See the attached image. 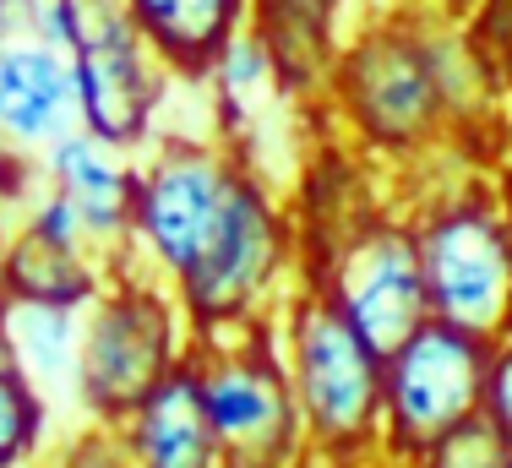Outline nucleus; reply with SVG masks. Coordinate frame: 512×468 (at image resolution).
<instances>
[{
    "instance_id": "nucleus-10",
    "label": "nucleus",
    "mask_w": 512,
    "mask_h": 468,
    "mask_svg": "<svg viewBox=\"0 0 512 468\" xmlns=\"http://www.w3.org/2000/svg\"><path fill=\"white\" fill-rule=\"evenodd\" d=\"M349 109L365 120V131L382 142H409L436 120V77L420 49L398 39H376L355 55L344 77Z\"/></svg>"
},
{
    "instance_id": "nucleus-12",
    "label": "nucleus",
    "mask_w": 512,
    "mask_h": 468,
    "mask_svg": "<svg viewBox=\"0 0 512 468\" xmlns=\"http://www.w3.org/2000/svg\"><path fill=\"white\" fill-rule=\"evenodd\" d=\"M137 33L180 71H202L229 49L240 0H126Z\"/></svg>"
},
{
    "instance_id": "nucleus-8",
    "label": "nucleus",
    "mask_w": 512,
    "mask_h": 468,
    "mask_svg": "<svg viewBox=\"0 0 512 468\" xmlns=\"http://www.w3.org/2000/svg\"><path fill=\"white\" fill-rule=\"evenodd\" d=\"M273 251H278V234H273V218H267L262 196L235 180V196H229L213 240H207L202 256L186 267L191 311H197L202 322H224V316H235L240 305L262 289L267 267H273Z\"/></svg>"
},
{
    "instance_id": "nucleus-16",
    "label": "nucleus",
    "mask_w": 512,
    "mask_h": 468,
    "mask_svg": "<svg viewBox=\"0 0 512 468\" xmlns=\"http://www.w3.org/2000/svg\"><path fill=\"white\" fill-rule=\"evenodd\" d=\"M6 322H0V349L17 360V371H44L55 376L60 365L71 360V327L66 311L55 300H28L22 294L17 305H6Z\"/></svg>"
},
{
    "instance_id": "nucleus-9",
    "label": "nucleus",
    "mask_w": 512,
    "mask_h": 468,
    "mask_svg": "<svg viewBox=\"0 0 512 468\" xmlns=\"http://www.w3.org/2000/svg\"><path fill=\"white\" fill-rule=\"evenodd\" d=\"M235 180L224 175V164L207 153H169L153 169L148 191H142V229H148L153 251L169 267L186 273L202 256V245L213 240L218 218H224Z\"/></svg>"
},
{
    "instance_id": "nucleus-2",
    "label": "nucleus",
    "mask_w": 512,
    "mask_h": 468,
    "mask_svg": "<svg viewBox=\"0 0 512 468\" xmlns=\"http://www.w3.org/2000/svg\"><path fill=\"white\" fill-rule=\"evenodd\" d=\"M66 44L77 49L82 115L104 142H131L153 115V66L137 44V28L115 0H60Z\"/></svg>"
},
{
    "instance_id": "nucleus-21",
    "label": "nucleus",
    "mask_w": 512,
    "mask_h": 468,
    "mask_svg": "<svg viewBox=\"0 0 512 468\" xmlns=\"http://www.w3.org/2000/svg\"><path fill=\"white\" fill-rule=\"evenodd\" d=\"M0 17H6V0H0Z\"/></svg>"
},
{
    "instance_id": "nucleus-19",
    "label": "nucleus",
    "mask_w": 512,
    "mask_h": 468,
    "mask_svg": "<svg viewBox=\"0 0 512 468\" xmlns=\"http://www.w3.org/2000/svg\"><path fill=\"white\" fill-rule=\"evenodd\" d=\"M262 6V33L267 44H289L284 55H316L338 0H256Z\"/></svg>"
},
{
    "instance_id": "nucleus-5",
    "label": "nucleus",
    "mask_w": 512,
    "mask_h": 468,
    "mask_svg": "<svg viewBox=\"0 0 512 468\" xmlns=\"http://www.w3.org/2000/svg\"><path fill=\"white\" fill-rule=\"evenodd\" d=\"M333 305L355 322V332L376 354H393L409 343L420 322L431 316V294H425L420 251L398 234H371L355 251H344L333 283Z\"/></svg>"
},
{
    "instance_id": "nucleus-7",
    "label": "nucleus",
    "mask_w": 512,
    "mask_h": 468,
    "mask_svg": "<svg viewBox=\"0 0 512 468\" xmlns=\"http://www.w3.org/2000/svg\"><path fill=\"white\" fill-rule=\"evenodd\" d=\"M169 376V316L153 294H120L88 332L82 392L99 414H137L142 398Z\"/></svg>"
},
{
    "instance_id": "nucleus-22",
    "label": "nucleus",
    "mask_w": 512,
    "mask_h": 468,
    "mask_svg": "<svg viewBox=\"0 0 512 468\" xmlns=\"http://www.w3.org/2000/svg\"><path fill=\"white\" fill-rule=\"evenodd\" d=\"M507 468H512V458H507Z\"/></svg>"
},
{
    "instance_id": "nucleus-17",
    "label": "nucleus",
    "mask_w": 512,
    "mask_h": 468,
    "mask_svg": "<svg viewBox=\"0 0 512 468\" xmlns=\"http://www.w3.org/2000/svg\"><path fill=\"white\" fill-rule=\"evenodd\" d=\"M425 452H431V468H507L512 441L502 436V425H496L491 414L474 409L469 420H458L453 430H442Z\"/></svg>"
},
{
    "instance_id": "nucleus-11",
    "label": "nucleus",
    "mask_w": 512,
    "mask_h": 468,
    "mask_svg": "<svg viewBox=\"0 0 512 468\" xmlns=\"http://www.w3.org/2000/svg\"><path fill=\"white\" fill-rule=\"evenodd\" d=\"M137 452L148 468H213L218 441L202 403V381L169 371L137 409Z\"/></svg>"
},
{
    "instance_id": "nucleus-4",
    "label": "nucleus",
    "mask_w": 512,
    "mask_h": 468,
    "mask_svg": "<svg viewBox=\"0 0 512 468\" xmlns=\"http://www.w3.org/2000/svg\"><path fill=\"white\" fill-rule=\"evenodd\" d=\"M420 273L442 322L485 332L502 322L512 300V245L485 213H453L425 229Z\"/></svg>"
},
{
    "instance_id": "nucleus-6",
    "label": "nucleus",
    "mask_w": 512,
    "mask_h": 468,
    "mask_svg": "<svg viewBox=\"0 0 512 468\" xmlns=\"http://www.w3.org/2000/svg\"><path fill=\"white\" fill-rule=\"evenodd\" d=\"M202 403L224 468H278L289 458L300 420L295 398L267 354L262 360H224L213 376H202Z\"/></svg>"
},
{
    "instance_id": "nucleus-13",
    "label": "nucleus",
    "mask_w": 512,
    "mask_h": 468,
    "mask_svg": "<svg viewBox=\"0 0 512 468\" xmlns=\"http://www.w3.org/2000/svg\"><path fill=\"white\" fill-rule=\"evenodd\" d=\"M71 82L77 77H66L50 49H6L0 55V126L17 137H44L66 109Z\"/></svg>"
},
{
    "instance_id": "nucleus-20",
    "label": "nucleus",
    "mask_w": 512,
    "mask_h": 468,
    "mask_svg": "<svg viewBox=\"0 0 512 468\" xmlns=\"http://www.w3.org/2000/svg\"><path fill=\"white\" fill-rule=\"evenodd\" d=\"M485 414H491V420L502 425V436L512 441V349L502 360H491V371H485Z\"/></svg>"
},
{
    "instance_id": "nucleus-1",
    "label": "nucleus",
    "mask_w": 512,
    "mask_h": 468,
    "mask_svg": "<svg viewBox=\"0 0 512 468\" xmlns=\"http://www.w3.org/2000/svg\"><path fill=\"white\" fill-rule=\"evenodd\" d=\"M485 371H491V354L480 332L425 316L420 332L387 354L382 371L393 441L404 452H425L442 430L469 420L485 403Z\"/></svg>"
},
{
    "instance_id": "nucleus-15",
    "label": "nucleus",
    "mask_w": 512,
    "mask_h": 468,
    "mask_svg": "<svg viewBox=\"0 0 512 468\" xmlns=\"http://www.w3.org/2000/svg\"><path fill=\"white\" fill-rule=\"evenodd\" d=\"M6 289L28 294V300L66 305L77 294H88V267H77V245L55 240V234L33 224V234H22V245L6 262Z\"/></svg>"
},
{
    "instance_id": "nucleus-18",
    "label": "nucleus",
    "mask_w": 512,
    "mask_h": 468,
    "mask_svg": "<svg viewBox=\"0 0 512 468\" xmlns=\"http://www.w3.org/2000/svg\"><path fill=\"white\" fill-rule=\"evenodd\" d=\"M33 441H39V403H33L17 360L0 349V468L22 463L33 452Z\"/></svg>"
},
{
    "instance_id": "nucleus-3",
    "label": "nucleus",
    "mask_w": 512,
    "mask_h": 468,
    "mask_svg": "<svg viewBox=\"0 0 512 468\" xmlns=\"http://www.w3.org/2000/svg\"><path fill=\"white\" fill-rule=\"evenodd\" d=\"M300 349V403L306 420L322 430L333 447H355L382 414V354L355 332L338 305H311L295 322Z\"/></svg>"
},
{
    "instance_id": "nucleus-14",
    "label": "nucleus",
    "mask_w": 512,
    "mask_h": 468,
    "mask_svg": "<svg viewBox=\"0 0 512 468\" xmlns=\"http://www.w3.org/2000/svg\"><path fill=\"white\" fill-rule=\"evenodd\" d=\"M55 169H60V186H66L71 207L82 213V224H93V229H104V234L126 224L131 186L120 180V169L109 164L99 147L66 142V147H60V158H55Z\"/></svg>"
}]
</instances>
